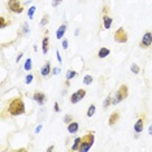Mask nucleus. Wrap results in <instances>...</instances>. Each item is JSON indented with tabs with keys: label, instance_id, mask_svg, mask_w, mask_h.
<instances>
[{
	"label": "nucleus",
	"instance_id": "nucleus-1",
	"mask_svg": "<svg viewBox=\"0 0 152 152\" xmlns=\"http://www.w3.org/2000/svg\"><path fill=\"white\" fill-rule=\"evenodd\" d=\"M8 113L11 116H21L25 113V103L21 96L12 98L8 103Z\"/></svg>",
	"mask_w": 152,
	"mask_h": 152
},
{
	"label": "nucleus",
	"instance_id": "nucleus-2",
	"mask_svg": "<svg viewBox=\"0 0 152 152\" xmlns=\"http://www.w3.org/2000/svg\"><path fill=\"white\" fill-rule=\"evenodd\" d=\"M94 142H95V135H94V131H87L86 135L82 136V142H81L80 151H81V152H87V151H90V148L92 147Z\"/></svg>",
	"mask_w": 152,
	"mask_h": 152
},
{
	"label": "nucleus",
	"instance_id": "nucleus-3",
	"mask_svg": "<svg viewBox=\"0 0 152 152\" xmlns=\"http://www.w3.org/2000/svg\"><path fill=\"white\" fill-rule=\"evenodd\" d=\"M127 95H129V87L126 86V85H121L120 87H118L116 95H114V98H112V104L116 105L118 104L120 102H122V100H125L127 98Z\"/></svg>",
	"mask_w": 152,
	"mask_h": 152
},
{
	"label": "nucleus",
	"instance_id": "nucleus-4",
	"mask_svg": "<svg viewBox=\"0 0 152 152\" xmlns=\"http://www.w3.org/2000/svg\"><path fill=\"white\" fill-rule=\"evenodd\" d=\"M8 9L13 13H22L23 5L20 3V0H8Z\"/></svg>",
	"mask_w": 152,
	"mask_h": 152
},
{
	"label": "nucleus",
	"instance_id": "nucleus-5",
	"mask_svg": "<svg viewBox=\"0 0 152 152\" xmlns=\"http://www.w3.org/2000/svg\"><path fill=\"white\" fill-rule=\"evenodd\" d=\"M127 39H129V36H127V33L125 31V29L124 27H118L116 33H114V40L117 43H126Z\"/></svg>",
	"mask_w": 152,
	"mask_h": 152
},
{
	"label": "nucleus",
	"instance_id": "nucleus-6",
	"mask_svg": "<svg viewBox=\"0 0 152 152\" xmlns=\"http://www.w3.org/2000/svg\"><path fill=\"white\" fill-rule=\"evenodd\" d=\"M86 96V90L85 89H80V90H77L74 94L70 96V103L72 104H77V103H80L82 99Z\"/></svg>",
	"mask_w": 152,
	"mask_h": 152
},
{
	"label": "nucleus",
	"instance_id": "nucleus-7",
	"mask_svg": "<svg viewBox=\"0 0 152 152\" xmlns=\"http://www.w3.org/2000/svg\"><path fill=\"white\" fill-rule=\"evenodd\" d=\"M151 44H152V33L147 31L143 35V38H142L141 43H139V47L141 48H148V47H151Z\"/></svg>",
	"mask_w": 152,
	"mask_h": 152
},
{
	"label": "nucleus",
	"instance_id": "nucleus-8",
	"mask_svg": "<svg viewBox=\"0 0 152 152\" xmlns=\"http://www.w3.org/2000/svg\"><path fill=\"white\" fill-rule=\"evenodd\" d=\"M144 120H146V114H139L138 121L134 125V131L135 133H142L144 129Z\"/></svg>",
	"mask_w": 152,
	"mask_h": 152
},
{
	"label": "nucleus",
	"instance_id": "nucleus-9",
	"mask_svg": "<svg viewBox=\"0 0 152 152\" xmlns=\"http://www.w3.org/2000/svg\"><path fill=\"white\" fill-rule=\"evenodd\" d=\"M33 99H34V102H36L38 104H44V103L47 102L45 95L43 92H40V91H35L34 95H33Z\"/></svg>",
	"mask_w": 152,
	"mask_h": 152
},
{
	"label": "nucleus",
	"instance_id": "nucleus-10",
	"mask_svg": "<svg viewBox=\"0 0 152 152\" xmlns=\"http://www.w3.org/2000/svg\"><path fill=\"white\" fill-rule=\"evenodd\" d=\"M102 20H103V26H104V29H105V30L111 29L112 23H113V18L109 16V14H103Z\"/></svg>",
	"mask_w": 152,
	"mask_h": 152
},
{
	"label": "nucleus",
	"instance_id": "nucleus-11",
	"mask_svg": "<svg viewBox=\"0 0 152 152\" xmlns=\"http://www.w3.org/2000/svg\"><path fill=\"white\" fill-rule=\"evenodd\" d=\"M50 50V38H48V31H45V35L43 38V42H42V51L45 55Z\"/></svg>",
	"mask_w": 152,
	"mask_h": 152
},
{
	"label": "nucleus",
	"instance_id": "nucleus-12",
	"mask_svg": "<svg viewBox=\"0 0 152 152\" xmlns=\"http://www.w3.org/2000/svg\"><path fill=\"white\" fill-rule=\"evenodd\" d=\"M120 116H121V114H120V112H118V111L113 112V113H112L111 116H109V118H108V125L109 126H113L114 124L120 120Z\"/></svg>",
	"mask_w": 152,
	"mask_h": 152
},
{
	"label": "nucleus",
	"instance_id": "nucleus-13",
	"mask_svg": "<svg viewBox=\"0 0 152 152\" xmlns=\"http://www.w3.org/2000/svg\"><path fill=\"white\" fill-rule=\"evenodd\" d=\"M40 74L43 75V77H48V75L51 74V63H50V61H47L43 66H42Z\"/></svg>",
	"mask_w": 152,
	"mask_h": 152
},
{
	"label": "nucleus",
	"instance_id": "nucleus-14",
	"mask_svg": "<svg viewBox=\"0 0 152 152\" xmlns=\"http://www.w3.org/2000/svg\"><path fill=\"white\" fill-rule=\"evenodd\" d=\"M78 129H80V125H78V122H70L68 124V131L70 133V134H75V133L78 131Z\"/></svg>",
	"mask_w": 152,
	"mask_h": 152
},
{
	"label": "nucleus",
	"instance_id": "nucleus-15",
	"mask_svg": "<svg viewBox=\"0 0 152 152\" xmlns=\"http://www.w3.org/2000/svg\"><path fill=\"white\" fill-rule=\"evenodd\" d=\"M109 53H111L109 48L103 47V48H100V50H99V52H98V57H99V59H104V57L109 56Z\"/></svg>",
	"mask_w": 152,
	"mask_h": 152
},
{
	"label": "nucleus",
	"instance_id": "nucleus-16",
	"mask_svg": "<svg viewBox=\"0 0 152 152\" xmlns=\"http://www.w3.org/2000/svg\"><path fill=\"white\" fill-rule=\"evenodd\" d=\"M65 31H66V25L64 23V25H61L57 29V31H56V38L57 39H61L63 36H64V34H65Z\"/></svg>",
	"mask_w": 152,
	"mask_h": 152
},
{
	"label": "nucleus",
	"instance_id": "nucleus-17",
	"mask_svg": "<svg viewBox=\"0 0 152 152\" xmlns=\"http://www.w3.org/2000/svg\"><path fill=\"white\" fill-rule=\"evenodd\" d=\"M81 142H82V138H75L74 143H73V146H72V151H80Z\"/></svg>",
	"mask_w": 152,
	"mask_h": 152
},
{
	"label": "nucleus",
	"instance_id": "nucleus-18",
	"mask_svg": "<svg viewBox=\"0 0 152 152\" xmlns=\"http://www.w3.org/2000/svg\"><path fill=\"white\" fill-rule=\"evenodd\" d=\"M95 111H96V105L95 104H91L89 109H87V117H92L95 114Z\"/></svg>",
	"mask_w": 152,
	"mask_h": 152
},
{
	"label": "nucleus",
	"instance_id": "nucleus-19",
	"mask_svg": "<svg viewBox=\"0 0 152 152\" xmlns=\"http://www.w3.org/2000/svg\"><path fill=\"white\" fill-rule=\"evenodd\" d=\"M11 21H7L4 17H0V29H4V27H7L11 25Z\"/></svg>",
	"mask_w": 152,
	"mask_h": 152
},
{
	"label": "nucleus",
	"instance_id": "nucleus-20",
	"mask_svg": "<svg viewBox=\"0 0 152 152\" xmlns=\"http://www.w3.org/2000/svg\"><path fill=\"white\" fill-rule=\"evenodd\" d=\"M48 21H50V16H48L47 13H45L44 16H43V18L40 20V26H45V25L48 23Z\"/></svg>",
	"mask_w": 152,
	"mask_h": 152
},
{
	"label": "nucleus",
	"instance_id": "nucleus-21",
	"mask_svg": "<svg viewBox=\"0 0 152 152\" xmlns=\"http://www.w3.org/2000/svg\"><path fill=\"white\" fill-rule=\"evenodd\" d=\"M31 68H33V63H31V59H27V60H26V63H25V70L30 72V70H31Z\"/></svg>",
	"mask_w": 152,
	"mask_h": 152
},
{
	"label": "nucleus",
	"instance_id": "nucleus-22",
	"mask_svg": "<svg viewBox=\"0 0 152 152\" xmlns=\"http://www.w3.org/2000/svg\"><path fill=\"white\" fill-rule=\"evenodd\" d=\"M77 75V72H73V70H68L66 72V81H69L70 78H73V77H75Z\"/></svg>",
	"mask_w": 152,
	"mask_h": 152
},
{
	"label": "nucleus",
	"instance_id": "nucleus-23",
	"mask_svg": "<svg viewBox=\"0 0 152 152\" xmlns=\"http://www.w3.org/2000/svg\"><path fill=\"white\" fill-rule=\"evenodd\" d=\"M130 70H131L133 73H134V74H138L141 69H139V66L136 65V64H133V65H131V68H130Z\"/></svg>",
	"mask_w": 152,
	"mask_h": 152
},
{
	"label": "nucleus",
	"instance_id": "nucleus-24",
	"mask_svg": "<svg viewBox=\"0 0 152 152\" xmlns=\"http://www.w3.org/2000/svg\"><path fill=\"white\" fill-rule=\"evenodd\" d=\"M111 104H112V96L109 95L108 98L105 99V102H104V105H103V107H104V108H108V107H109V105H111Z\"/></svg>",
	"mask_w": 152,
	"mask_h": 152
},
{
	"label": "nucleus",
	"instance_id": "nucleus-25",
	"mask_svg": "<svg viewBox=\"0 0 152 152\" xmlns=\"http://www.w3.org/2000/svg\"><path fill=\"white\" fill-rule=\"evenodd\" d=\"M91 82H92V77H91V75H85L83 83H85V85H90Z\"/></svg>",
	"mask_w": 152,
	"mask_h": 152
},
{
	"label": "nucleus",
	"instance_id": "nucleus-26",
	"mask_svg": "<svg viewBox=\"0 0 152 152\" xmlns=\"http://www.w3.org/2000/svg\"><path fill=\"white\" fill-rule=\"evenodd\" d=\"M33 80H34V77H33V74H27L26 78H25V83L26 85H30L33 82Z\"/></svg>",
	"mask_w": 152,
	"mask_h": 152
},
{
	"label": "nucleus",
	"instance_id": "nucleus-27",
	"mask_svg": "<svg viewBox=\"0 0 152 152\" xmlns=\"http://www.w3.org/2000/svg\"><path fill=\"white\" fill-rule=\"evenodd\" d=\"M73 121V117L70 116V114H66L65 117H64V122H66V124H70Z\"/></svg>",
	"mask_w": 152,
	"mask_h": 152
},
{
	"label": "nucleus",
	"instance_id": "nucleus-28",
	"mask_svg": "<svg viewBox=\"0 0 152 152\" xmlns=\"http://www.w3.org/2000/svg\"><path fill=\"white\" fill-rule=\"evenodd\" d=\"M34 12H35V7H31L29 9V17L33 18V16H34Z\"/></svg>",
	"mask_w": 152,
	"mask_h": 152
},
{
	"label": "nucleus",
	"instance_id": "nucleus-29",
	"mask_svg": "<svg viewBox=\"0 0 152 152\" xmlns=\"http://www.w3.org/2000/svg\"><path fill=\"white\" fill-rule=\"evenodd\" d=\"M63 0H52V7H57V5L61 4Z\"/></svg>",
	"mask_w": 152,
	"mask_h": 152
},
{
	"label": "nucleus",
	"instance_id": "nucleus-30",
	"mask_svg": "<svg viewBox=\"0 0 152 152\" xmlns=\"http://www.w3.org/2000/svg\"><path fill=\"white\" fill-rule=\"evenodd\" d=\"M108 12H109V7L108 5H104L103 7V14H108Z\"/></svg>",
	"mask_w": 152,
	"mask_h": 152
},
{
	"label": "nucleus",
	"instance_id": "nucleus-31",
	"mask_svg": "<svg viewBox=\"0 0 152 152\" xmlns=\"http://www.w3.org/2000/svg\"><path fill=\"white\" fill-rule=\"evenodd\" d=\"M63 47H64V50L68 48V40H66V39H64V40H63Z\"/></svg>",
	"mask_w": 152,
	"mask_h": 152
},
{
	"label": "nucleus",
	"instance_id": "nucleus-32",
	"mask_svg": "<svg viewBox=\"0 0 152 152\" xmlns=\"http://www.w3.org/2000/svg\"><path fill=\"white\" fill-rule=\"evenodd\" d=\"M56 56H57V61L61 63V56H60V52H59V51L56 52Z\"/></svg>",
	"mask_w": 152,
	"mask_h": 152
},
{
	"label": "nucleus",
	"instance_id": "nucleus-33",
	"mask_svg": "<svg viewBox=\"0 0 152 152\" xmlns=\"http://www.w3.org/2000/svg\"><path fill=\"white\" fill-rule=\"evenodd\" d=\"M55 111H56V112H60V107H59V104H57V103H55Z\"/></svg>",
	"mask_w": 152,
	"mask_h": 152
},
{
	"label": "nucleus",
	"instance_id": "nucleus-34",
	"mask_svg": "<svg viewBox=\"0 0 152 152\" xmlns=\"http://www.w3.org/2000/svg\"><path fill=\"white\" fill-rule=\"evenodd\" d=\"M59 72H60V69L59 68H53V74H59Z\"/></svg>",
	"mask_w": 152,
	"mask_h": 152
},
{
	"label": "nucleus",
	"instance_id": "nucleus-35",
	"mask_svg": "<svg viewBox=\"0 0 152 152\" xmlns=\"http://www.w3.org/2000/svg\"><path fill=\"white\" fill-rule=\"evenodd\" d=\"M23 33H27V23H23Z\"/></svg>",
	"mask_w": 152,
	"mask_h": 152
},
{
	"label": "nucleus",
	"instance_id": "nucleus-36",
	"mask_svg": "<svg viewBox=\"0 0 152 152\" xmlns=\"http://www.w3.org/2000/svg\"><path fill=\"white\" fill-rule=\"evenodd\" d=\"M21 57H22V53H20V55H18V57H17V61H20V59H21Z\"/></svg>",
	"mask_w": 152,
	"mask_h": 152
},
{
	"label": "nucleus",
	"instance_id": "nucleus-37",
	"mask_svg": "<svg viewBox=\"0 0 152 152\" xmlns=\"http://www.w3.org/2000/svg\"><path fill=\"white\" fill-rule=\"evenodd\" d=\"M52 150H53V146H51V147L47 148V151H52Z\"/></svg>",
	"mask_w": 152,
	"mask_h": 152
},
{
	"label": "nucleus",
	"instance_id": "nucleus-38",
	"mask_svg": "<svg viewBox=\"0 0 152 152\" xmlns=\"http://www.w3.org/2000/svg\"><path fill=\"white\" fill-rule=\"evenodd\" d=\"M148 131H150V134H151V135H152V125H151V126H150V129H148Z\"/></svg>",
	"mask_w": 152,
	"mask_h": 152
}]
</instances>
